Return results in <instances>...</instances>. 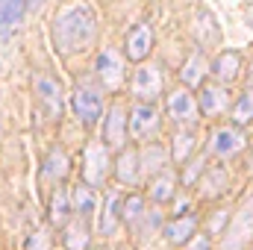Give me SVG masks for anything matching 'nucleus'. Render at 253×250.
I'll return each mask as SVG.
<instances>
[{
    "mask_svg": "<svg viewBox=\"0 0 253 250\" xmlns=\"http://www.w3.org/2000/svg\"><path fill=\"white\" fill-rule=\"evenodd\" d=\"M109 150L106 144H88L85 147V165H83V177L85 186H103L106 174H109Z\"/></svg>",
    "mask_w": 253,
    "mask_h": 250,
    "instance_id": "4",
    "label": "nucleus"
},
{
    "mask_svg": "<svg viewBox=\"0 0 253 250\" xmlns=\"http://www.w3.org/2000/svg\"><path fill=\"white\" fill-rule=\"evenodd\" d=\"M36 91H39V103L44 106L47 118H59L62 115V88L56 80L50 77H39L36 80Z\"/></svg>",
    "mask_w": 253,
    "mask_h": 250,
    "instance_id": "11",
    "label": "nucleus"
},
{
    "mask_svg": "<svg viewBox=\"0 0 253 250\" xmlns=\"http://www.w3.org/2000/svg\"><path fill=\"white\" fill-rule=\"evenodd\" d=\"M159 129V112L150 103H138L129 112V135L132 138H147Z\"/></svg>",
    "mask_w": 253,
    "mask_h": 250,
    "instance_id": "9",
    "label": "nucleus"
},
{
    "mask_svg": "<svg viewBox=\"0 0 253 250\" xmlns=\"http://www.w3.org/2000/svg\"><path fill=\"white\" fill-rule=\"evenodd\" d=\"M230 106V91L218 83V85H203L200 91V112L206 115H218Z\"/></svg>",
    "mask_w": 253,
    "mask_h": 250,
    "instance_id": "14",
    "label": "nucleus"
},
{
    "mask_svg": "<svg viewBox=\"0 0 253 250\" xmlns=\"http://www.w3.org/2000/svg\"><path fill=\"white\" fill-rule=\"evenodd\" d=\"M186 250H209V239L200 236V239H189V248Z\"/></svg>",
    "mask_w": 253,
    "mask_h": 250,
    "instance_id": "33",
    "label": "nucleus"
},
{
    "mask_svg": "<svg viewBox=\"0 0 253 250\" xmlns=\"http://www.w3.org/2000/svg\"><path fill=\"white\" fill-rule=\"evenodd\" d=\"M132 94L138 100H156L162 94V74L153 65H141L132 77Z\"/></svg>",
    "mask_w": 253,
    "mask_h": 250,
    "instance_id": "6",
    "label": "nucleus"
},
{
    "mask_svg": "<svg viewBox=\"0 0 253 250\" xmlns=\"http://www.w3.org/2000/svg\"><path fill=\"white\" fill-rule=\"evenodd\" d=\"M150 47H153V30H150V24L132 27L129 36H126V59L129 62H144L150 56Z\"/></svg>",
    "mask_w": 253,
    "mask_h": 250,
    "instance_id": "10",
    "label": "nucleus"
},
{
    "mask_svg": "<svg viewBox=\"0 0 253 250\" xmlns=\"http://www.w3.org/2000/svg\"><path fill=\"white\" fill-rule=\"evenodd\" d=\"M233 121H236V126H248L253 121V85L236 100V106H233Z\"/></svg>",
    "mask_w": 253,
    "mask_h": 250,
    "instance_id": "23",
    "label": "nucleus"
},
{
    "mask_svg": "<svg viewBox=\"0 0 253 250\" xmlns=\"http://www.w3.org/2000/svg\"><path fill=\"white\" fill-rule=\"evenodd\" d=\"M94 71H97V77H100V83H103V88H109V91H115V88H121V83H124V56L118 53V50H112V47H106L100 56H97V65H94Z\"/></svg>",
    "mask_w": 253,
    "mask_h": 250,
    "instance_id": "3",
    "label": "nucleus"
},
{
    "mask_svg": "<svg viewBox=\"0 0 253 250\" xmlns=\"http://www.w3.org/2000/svg\"><path fill=\"white\" fill-rule=\"evenodd\" d=\"M245 21H248V27H253V0H251V6L245 9Z\"/></svg>",
    "mask_w": 253,
    "mask_h": 250,
    "instance_id": "35",
    "label": "nucleus"
},
{
    "mask_svg": "<svg viewBox=\"0 0 253 250\" xmlns=\"http://www.w3.org/2000/svg\"><path fill=\"white\" fill-rule=\"evenodd\" d=\"M71 106H74V115L83 121V124H94L103 112V100L100 94H94L91 88H77L71 94Z\"/></svg>",
    "mask_w": 253,
    "mask_h": 250,
    "instance_id": "8",
    "label": "nucleus"
},
{
    "mask_svg": "<svg viewBox=\"0 0 253 250\" xmlns=\"http://www.w3.org/2000/svg\"><path fill=\"white\" fill-rule=\"evenodd\" d=\"M165 106H168V115H171V121H174V124H183V126L197 124L200 106H197V100L191 97L186 88H177V91H171Z\"/></svg>",
    "mask_w": 253,
    "mask_h": 250,
    "instance_id": "5",
    "label": "nucleus"
},
{
    "mask_svg": "<svg viewBox=\"0 0 253 250\" xmlns=\"http://www.w3.org/2000/svg\"><path fill=\"white\" fill-rule=\"evenodd\" d=\"M165 165V150L159 147V144H150L147 150H144V168L147 171H159Z\"/></svg>",
    "mask_w": 253,
    "mask_h": 250,
    "instance_id": "29",
    "label": "nucleus"
},
{
    "mask_svg": "<svg viewBox=\"0 0 253 250\" xmlns=\"http://www.w3.org/2000/svg\"><path fill=\"white\" fill-rule=\"evenodd\" d=\"M174 191H177V177H174L171 171H162V174L150 183V197H153L156 203L174 200Z\"/></svg>",
    "mask_w": 253,
    "mask_h": 250,
    "instance_id": "21",
    "label": "nucleus"
},
{
    "mask_svg": "<svg viewBox=\"0 0 253 250\" xmlns=\"http://www.w3.org/2000/svg\"><path fill=\"white\" fill-rule=\"evenodd\" d=\"M191 147H194V132H191V129H183V132L174 138V147H171L174 162H186V156H189Z\"/></svg>",
    "mask_w": 253,
    "mask_h": 250,
    "instance_id": "27",
    "label": "nucleus"
},
{
    "mask_svg": "<svg viewBox=\"0 0 253 250\" xmlns=\"http://www.w3.org/2000/svg\"><path fill=\"white\" fill-rule=\"evenodd\" d=\"M62 242H65V248L68 250H88V224H85L83 215L65 227Z\"/></svg>",
    "mask_w": 253,
    "mask_h": 250,
    "instance_id": "19",
    "label": "nucleus"
},
{
    "mask_svg": "<svg viewBox=\"0 0 253 250\" xmlns=\"http://www.w3.org/2000/svg\"><path fill=\"white\" fill-rule=\"evenodd\" d=\"M103 135H106V144H109V147H121V144H124L126 112H124L121 103H115V106L109 109V118H106V129H103Z\"/></svg>",
    "mask_w": 253,
    "mask_h": 250,
    "instance_id": "15",
    "label": "nucleus"
},
{
    "mask_svg": "<svg viewBox=\"0 0 253 250\" xmlns=\"http://www.w3.org/2000/svg\"><path fill=\"white\" fill-rule=\"evenodd\" d=\"M206 74H209V65H206V59H203V53H191L189 62L183 65V71H180V77H183V83H186L189 88L203 85Z\"/></svg>",
    "mask_w": 253,
    "mask_h": 250,
    "instance_id": "17",
    "label": "nucleus"
},
{
    "mask_svg": "<svg viewBox=\"0 0 253 250\" xmlns=\"http://www.w3.org/2000/svg\"><path fill=\"white\" fill-rule=\"evenodd\" d=\"M42 174L47 177V180H62L65 174H68V156H65V150H50V156L44 159V168H42Z\"/></svg>",
    "mask_w": 253,
    "mask_h": 250,
    "instance_id": "22",
    "label": "nucleus"
},
{
    "mask_svg": "<svg viewBox=\"0 0 253 250\" xmlns=\"http://www.w3.org/2000/svg\"><path fill=\"white\" fill-rule=\"evenodd\" d=\"M71 206L74 212H80L83 218L94 212V194H91V186H77L71 191Z\"/></svg>",
    "mask_w": 253,
    "mask_h": 250,
    "instance_id": "24",
    "label": "nucleus"
},
{
    "mask_svg": "<svg viewBox=\"0 0 253 250\" xmlns=\"http://www.w3.org/2000/svg\"><path fill=\"white\" fill-rule=\"evenodd\" d=\"M115 177L124 186H135L138 183V153L135 150H121V156L115 162Z\"/></svg>",
    "mask_w": 253,
    "mask_h": 250,
    "instance_id": "16",
    "label": "nucleus"
},
{
    "mask_svg": "<svg viewBox=\"0 0 253 250\" xmlns=\"http://www.w3.org/2000/svg\"><path fill=\"white\" fill-rule=\"evenodd\" d=\"M194 36H197V42L206 44V47L221 42V30H218L215 18H212L206 9H200V15H197V21H194Z\"/></svg>",
    "mask_w": 253,
    "mask_h": 250,
    "instance_id": "18",
    "label": "nucleus"
},
{
    "mask_svg": "<svg viewBox=\"0 0 253 250\" xmlns=\"http://www.w3.org/2000/svg\"><path fill=\"white\" fill-rule=\"evenodd\" d=\"M68 194L65 191H56L53 194V200H50V221L59 227V224H65V218H68Z\"/></svg>",
    "mask_w": 253,
    "mask_h": 250,
    "instance_id": "28",
    "label": "nucleus"
},
{
    "mask_svg": "<svg viewBox=\"0 0 253 250\" xmlns=\"http://www.w3.org/2000/svg\"><path fill=\"white\" fill-rule=\"evenodd\" d=\"M27 250H50V242H47V233L44 230H36L30 239H27Z\"/></svg>",
    "mask_w": 253,
    "mask_h": 250,
    "instance_id": "30",
    "label": "nucleus"
},
{
    "mask_svg": "<svg viewBox=\"0 0 253 250\" xmlns=\"http://www.w3.org/2000/svg\"><path fill=\"white\" fill-rule=\"evenodd\" d=\"M144 215V200L138 194H129L126 200H121V221H126L129 227H135Z\"/></svg>",
    "mask_w": 253,
    "mask_h": 250,
    "instance_id": "25",
    "label": "nucleus"
},
{
    "mask_svg": "<svg viewBox=\"0 0 253 250\" xmlns=\"http://www.w3.org/2000/svg\"><path fill=\"white\" fill-rule=\"evenodd\" d=\"M97 36V21L91 6L85 3H74L59 12L56 24H53V42L62 53H83Z\"/></svg>",
    "mask_w": 253,
    "mask_h": 250,
    "instance_id": "1",
    "label": "nucleus"
},
{
    "mask_svg": "<svg viewBox=\"0 0 253 250\" xmlns=\"http://www.w3.org/2000/svg\"><path fill=\"white\" fill-rule=\"evenodd\" d=\"M118 224H121V194H118V191H109L106 209H103V215H100V230H103L106 236H112V233L118 230Z\"/></svg>",
    "mask_w": 253,
    "mask_h": 250,
    "instance_id": "20",
    "label": "nucleus"
},
{
    "mask_svg": "<svg viewBox=\"0 0 253 250\" xmlns=\"http://www.w3.org/2000/svg\"><path fill=\"white\" fill-rule=\"evenodd\" d=\"M194 230H197V218L194 215H180L171 224H165L162 236H165L168 245H186L191 236H194Z\"/></svg>",
    "mask_w": 253,
    "mask_h": 250,
    "instance_id": "13",
    "label": "nucleus"
},
{
    "mask_svg": "<svg viewBox=\"0 0 253 250\" xmlns=\"http://www.w3.org/2000/svg\"><path fill=\"white\" fill-rule=\"evenodd\" d=\"M200 171H203V162H194V165L189 168V174H186V183H194V177H197Z\"/></svg>",
    "mask_w": 253,
    "mask_h": 250,
    "instance_id": "34",
    "label": "nucleus"
},
{
    "mask_svg": "<svg viewBox=\"0 0 253 250\" xmlns=\"http://www.w3.org/2000/svg\"><path fill=\"white\" fill-rule=\"evenodd\" d=\"M227 218H230V215H227L224 209H221V212H215V218H212L209 230H212V233H218V227H224V224H227Z\"/></svg>",
    "mask_w": 253,
    "mask_h": 250,
    "instance_id": "32",
    "label": "nucleus"
},
{
    "mask_svg": "<svg viewBox=\"0 0 253 250\" xmlns=\"http://www.w3.org/2000/svg\"><path fill=\"white\" fill-rule=\"evenodd\" d=\"M27 9V0H0V27H12Z\"/></svg>",
    "mask_w": 253,
    "mask_h": 250,
    "instance_id": "26",
    "label": "nucleus"
},
{
    "mask_svg": "<svg viewBox=\"0 0 253 250\" xmlns=\"http://www.w3.org/2000/svg\"><path fill=\"white\" fill-rule=\"evenodd\" d=\"M209 74H212L221 85L233 83V80L242 74V53H239V50H221V56L209 65Z\"/></svg>",
    "mask_w": 253,
    "mask_h": 250,
    "instance_id": "12",
    "label": "nucleus"
},
{
    "mask_svg": "<svg viewBox=\"0 0 253 250\" xmlns=\"http://www.w3.org/2000/svg\"><path fill=\"white\" fill-rule=\"evenodd\" d=\"M218 186H224V171L221 168H212L209 177H206V183H203V188H206V194H215Z\"/></svg>",
    "mask_w": 253,
    "mask_h": 250,
    "instance_id": "31",
    "label": "nucleus"
},
{
    "mask_svg": "<svg viewBox=\"0 0 253 250\" xmlns=\"http://www.w3.org/2000/svg\"><path fill=\"white\" fill-rule=\"evenodd\" d=\"M245 132H239L236 126H221V129H215L212 132V138H209V147H212V153L215 156H221V159H230V156H236L239 150H245Z\"/></svg>",
    "mask_w": 253,
    "mask_h": 250,
    "instance_id": "7",
    "label": "nucleus"
},
{
    "mask_svg": "<svg viewBox=\"0 0 253 250\" xmlns=\"http://www.w3.org/2000/svg\"><path fill=\"white\" fill-rule=\"evenodd\" d=\"M253 236V197H248L236 218L230 221V230H227V239H224V250H245V245L251 242Z\"/></svg>",
    "mask_w": 253,
    "mask_h": 250,
    "instance_id": "2",
    "label": "nucleus"
},
{
    "mask_svg": "<svg viewBox=\"0 0 253 250\" xmlns=\"http://www.w3.org/2000/svg\"><path fill=\"white\" fill-rule=\"evenodd\" d=\"M251 165H253V159H251Z\"/></svg>",
    "mask_w": 253,
    "mask_h": 250,
    "instance_id": "36",
    "label": "nucleus"
}]
</instances>
